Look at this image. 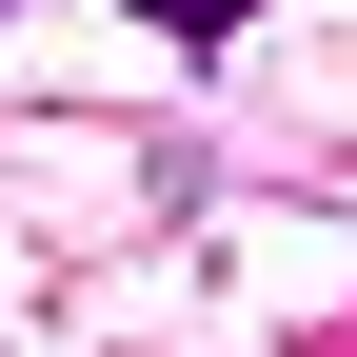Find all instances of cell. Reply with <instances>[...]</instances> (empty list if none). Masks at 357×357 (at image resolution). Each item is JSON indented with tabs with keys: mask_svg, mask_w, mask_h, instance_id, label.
<instances>
[{
	"mask_svg": "<svg viewBox=\"0 0 357 357\" xmlns=\"http://www.w3.org/2000/svg\"><path fill=\"white\" fill-rule=\"evenodd\" d=\"M139 20L178 40V60H218V40H238V20H258V0H139Z\"/></svg>",
	"mask_w": 357,
	"mask_h": 357,
	"instance_id": "obj_1",
	"label": "cell"
}]
</instances>
